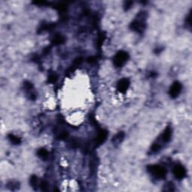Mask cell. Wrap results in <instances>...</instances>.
I'll use <instances>...</instances> for the list:
<instances>
[{"label":"cell","instance_id":"obj_1","mask_svg":"<svg viewBox=\"0 0 192 192\" xmlns=\"http://www.w3.org/2000/svg\"><path fill=\"white\" fill-rule=\"evenodd\" d=\"M147 14L145 11L140 12L137 15V17L134 20L130 25V28L134 30V31L137 32L139 33H142L145 29V20H146Z\"/></svg>","mask_w":192,"mask_h":192},{"label":"cell","instance_id":"obj_2","mask_svg":"<svg viewBox=\"0 0 192 192\" xmlns=\"http://www.w3.org/2000/svg\"><path fill=\"white\" fill-rule=\"evenodd\" d=\"M148 170L157 179H164L167 175V170L160 165H150L148 167Z\"/></svg>","mask_w":192,"mask_h":192},{"label":"cell","instance_id":"obj_3","mask_svg":"<svg viewBox=\"0 0 192 192\" xmlns=\"http://www.w3.org/2000/svg\"><path fill=\"white\" fill-rule=\"evenodd\" d=\"M128 58H129V56L128 54V53L122 50L115 55V57L113 58V63L116 67H122L126 63Z\"/></svg>","mask_w":192,"mask_h":192},{"label":"cell","instance_id":"obj_4","mask_svg":"<svg viewBox=\"0 0 192 192\" xmlns=\"http://www.w3.org/2000/svg\"><path fill=\"white\" fill-rule=\"evenodd\" d=\"M173 175L178 180H182L185 176L186 170L182 164H176L173 168Z\"/></svg>","mask_w":192,"mask_h":192},{"label":"cell","instance_id":"obj_5","mask_svg":"<svg viewBox=\"0 0 192 192\" xmlns=\"http://www.w3.org/2000/svg\"><path fill=\"white\" fill-rule=\"evenodd\" d=\"M181 89H182V85L180 84V82H175L173 83V85L171 86V87L170 88L169 90V94L171 96V98H176L179 95H180V92H181Z\"/></svg>","mask_w":192,"mask_h":192},{"label":"cell","instance_id":"obj_6","mask_svg":"<svg viewBox=\"0 0 192 192\" xmlns=\"http://www.w3.org/2000/svg\"><path fill=\"white\" fill-rule=\"evenodd\" d=\"M130 86L129 80L126 78H123L121 80H119L118 84H117V89L119 90L120 92H125L126 90L128 89Z\"/></svg>","mask_w":192,"mask_h":192},{"label":"cell","instance_id":"obj_7","mask_svg":"<svg viewBox=\"0 0 192 192\" xmlns=\"http://www.w3.org/2000/svg\"><path fill=\"white\" fill-rule=\"evenodd\" d=\"M107 137V132L105 130L101 129L98 133V136L95 139V143H97V144L98 145H101L106 140Z\"/></svg>","mask_w":192,"mask_h":192},{"label":"cell","instance_id":"obj_8","mask_svg":"<svg viewBox=\"0 0 192 192\" xmlns=\"http://www.w3.org/2000/svg\"><path fill=\"white\" fill-rule=\"evenodd\" d=\"M171 135H172V131L170 129V127H167L166 128V129L164 130V132L161 135V140L164 143L168 142L170 140V138H171Z\"/></svg>","mask_w":192,"mask_h":192},{"label":"cell","instance_id":"obj_9","mask_svg":"<svg viewBox=\"0 0 192 192\" xmlns=\"http://www.w3.org/2000/svg\"><path fill=\"white\" fill-rule=\"evenodd\" d=\"M8 138H9V140H10V142L11 143L14 144V145H18V144H20L21 143L20 138L17 137V136L14 135V134H9Z\"/></svg>","mask_w":192,"mask_h":192},{"label":"cell","instance_id":"obj_10","mask_svg":"<svg viewBox=\"0 0 192 192\" xmlns=\"http://www.w3.org/2000/svg\"><path fill=\"white\" fill-rule=\"evenodd\" d=\"M124 137H125V134H124V132H119L118 134H116L113 138V142L115 143H121L123 140Z\"/></svg>","mask_w":192,"mask_h":192},{"label":"cell","instance_id":"obj_11","mask_svg":"<svg viewBox=\"0 0 192 192\" xmlns=\"http://www.w3.org/2000/svg\"><path fill=\"white\" fill-rule=\"evenodd\" d=\"M38 155L39 158H41L43 160H46L48 158V152L47 149L44 148L40 149L38 151Z\"/></svg>","mask_w":192,"mask_h":192},{"label":"cell","instance_id":"obj_12","mask_svg":"<svg viewBox=\"0 0 192 192\" xmlns=\"http://www.w3.org/2000/svg\"><path fill=\"white\" fill-rule=\"evenodd\" d=\"M64 38H63L62 36H56L54 38H53V43L54 44H62L63 41H64Z\"/></svg>","mask_w":192,"mask_h":192},{"label":"cell","instance_id":"obj_13","mask_svg":"<svg viewBox=\"0 0 192 192\" xmlns=\"http://www.w3.org/2000/svg\"><path fill=\"white\" fill-rule=\"evenodd\" d=\"M8 188L14 191L19 188V183L17 182H10L8 183Z\"/></svg>","mask_w":192,"mask_h":192},{"label":"cell","instance_id":"obj_14","mask_svg":"<svg viewBox=\"0 0 192 192\" xmlns=\"http://www.w3.org/2000/svg\"><path fill=\"white\" fill-rule=\"evenodd\" d=\"M30 184L32 188H35V187H37L38 185V179L36 177V176H32L30 179Z\"/></svg>","mask_w":192,"mask_h":192},{"label":"cell","instance_id":"obj_15","mask_svg":"<svg viewBox=\"0 0 192 192\" xmlns=\"http://www.w3.org/2000/svg\"><path fill=\"white\" fill-rule=\"evenodd\" d=\"M57 77L56 76V74H50V77H49V81L51 82V83H55V82L57 81Z\"/></svg>","mask_w":192,"mask_h":192},{"label":"cell","instance_id":"obj_16","mask_svg":"<svg viewBox=\"0 0 192 192\" xmlns=\"http://www.w3.org/2000/svg\"><path fill=\"white\" fill-rule=\"evenodd\" d=\"M41 188L42 191H47L48 189V185L46 182H43L41 184Z\"/></svg>","mask_w":192,"mask_h":192},{"label":"cell","instance_id":"obj_17","mask_svg":"<svg viewBox=\"0 0 192 192\" xmlns=\"http://www.w3.org/2000/svg\"><path fill=\"white\" fill-rule=\"evenodd\" d=\"M133 4V2H125V7H126V9H128L129 8H131V6Z\"/></svg>","mask_w":192,"mask_h":192}]
</instances>
